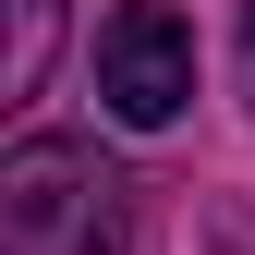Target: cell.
<instances>
[{
  "mask_svg": "<svg viewBox=\"0 0 255 255\" xmlns=\"http://www.w3.org/2000/svg\"><path fill=\"white\" fill-rule=\"evenodd\" d=\"M122 195L134 182L98 146H73V134H24L0 158V231H12V255H122V231H134Z\"/></svg>",
  "mask_w": 255,
  "mask_h": 255,
  "instance_id": "1",
  "label": "cell"
},
{
  "mask_svg": "<svg viewBox=\"0 0 255 255\" xmlns=\"http://www.w3.org/2000/svg\"><path fill=\"white\" fill-rule=\"evenodd\" d=\"M61 49V0H12V61H0V98H37Z\"/></svg>",
  "mask_w": 255,
  "mask_h": 255,
  "instance_id": "3",
  "label": "cell"
},
{
  "mask_svg": "<svg viewBox=\"0 0 255 255\" xmlns=\"http://www.w3.org/2000/svg\"><path fill=\"white\" fill-rule=\"evenodd\" d=\"M98 98H110V122H134V134L182 122V98H195V24H182L170 0H122L98 24Z\"/></svg>",
  "mask_w": 255,
  "mask_h": 255,
  "instance_id": "2",
  "label": "cell"
},
{
  "mask_svg": "<svg viewBox=\"0 0 255 255\" xmlns=\"http://www.w3.org/2000/svg\"><path fill=\"white\" fill-rule=\"evenodd\" d=\"M243 98H255V0H243Z\"/></svg>",
  "mask_w": 255,
  "mask_h": 255,
  "instance_id": "4",
  "label": "cell"
}]
</instances>
